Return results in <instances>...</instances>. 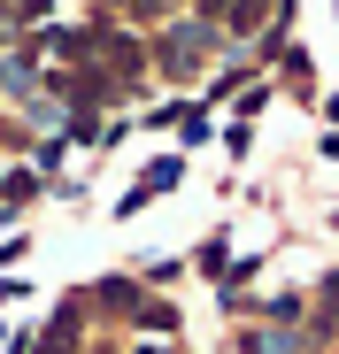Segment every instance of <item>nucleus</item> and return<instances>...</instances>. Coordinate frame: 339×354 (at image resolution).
Masks as SVG:
<instances>
[{
  "label": "nucleus",
  "mask_w": 339,
  "mask_h": 354,
  "mask_svg": "<svg viewBox=\"0 0 339 354\" xmlns=\"http://www.w3.org/2000/svg\"><path fill=\"white\" fill-rule=\"evenodd\" d=\"M178 177H185V162H154V169L139 177V185H131V193L116 201V216H139V208H147L154 193H170V185H178Z\"/></svg>",
  "instance_id": "1"
},
{
  "label": "nucleus",
  "mask_w": 339,
  "mask_h": 354,
  "mask_svg": "<svg viewBox=\"0 0 339 354\" xmlns=\"http://www.w3.org/2000/svg\"><path fill=\"white\" fill-rule=\"evenodd\" d=\"M247 354H301V339H293V331H255Z\"/></svg>",
  "instance_id": "2"
},
{
  "label": "nucleus",
  "mask_w": 339,
  "mask_h": 354,
  "mask_svg": "<svg viewBox=\"0 0 339 354\" xmlns=\"http://www.w3.org/2000/svg\"><path fill=\"white\" fill-rule=\"evenodd\" d=\"M131 316H139V324H147V331H178V316H170V308H162V301H139V308H131Z\"/></svg>",
  "instance_id": "3"
},
{
  "label": "nucleus",
  "mask_w": 339,
  "mask_h": 354,
  "mask_svg": "<svg viewBox=\"0 0 339 354\" xmlns=\"http://www.w3.org/2000/svg\"><path fill=\"white\" fill-rule=\"evenodd\" d=\"M139 354H170V346H139Z\"/></svg>",
  "instance_id": "4"
}]
</instances>
